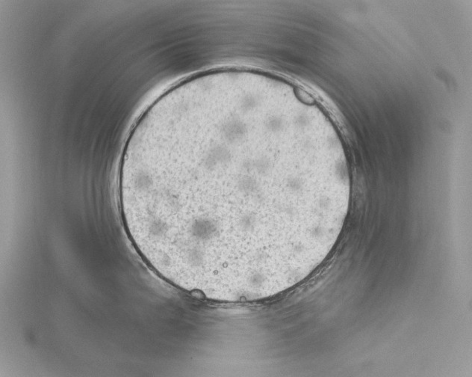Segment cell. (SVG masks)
Instances as JSON below:
<instances>
[{
  "label": "cell",
  "instance_id": "cell-1",
  "mask_svg": "<svg viewBox=\"0 0 472 377\" xmlns=\"http://www.w3.org/2000/svg\"><path fill=\"white\" fill-rule=\"evenodd\" d=\"M285 189L291 194H300L304 190V180L295 175L288 176L285 180Z\"/></svg>",
  "mask_w": 472,
  "mask_h": 377
}]
</instances>
